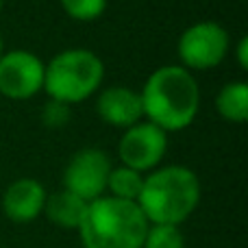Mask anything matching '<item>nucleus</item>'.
I'll return each instance as SVG.
<instances>
[{
    "label": "nucleus",
    "mask_w": 248,
    "mask_h": 248,
    "mask_svg": "<svg viewBox=\"0 0 248 248\" xmlns=\"http://www.w3.org/2000/svg\"><path fill=\"white\" fill-rule=\"evenodd\" d=\"M144 116L161 131H183L196 120L201 90L196 78L183 65H163L155 70L140 94Z\"/></svg>",
    "instance_id": "obj_1"
},
{
    "label": "nucleus",
    "mask_w": 248,
    "mask_h": 248,
    "mask_svg": "<svg viewBox=\"0 0 248 248\" xmlns=\"http://www.w3.org/2000/svg\"><path fill=\"white\" fill-rule=\"evenodd\" d=\"M137 207L148 224L179 227L201 202V181L185 166H166L144 176Z\"/></svg>",
    "instance_id": "obj_2"
},
{
    "label": "nucleus",
    "mask_w": 248,
    "mask_h": 248,
    "mask_svg": "<svg viewBox=\"0 0 248 248\" xmlns=\"http://www.w3.org/2000/svg\"><path fill=\"white\" fill-rule=\"evenodd\" d=\"M77 231L83 248H141L148 220L137 202L100 196L87 202Z\"/></svg>",
    "instance_id": "obj_3"
},
{
    "label": "nucleus",
    "mask_w": 248,
    "mask_h": 248,
    "mask_svg": "<svg viewBox=\"0 0 248 248\" xmlns=\"http://www.w3.org/2000/svg\"><path fill=\"white\" fill-rule=\"evenodd\" d=\"M105 65L98 55L85 48H70L44 63V90L50 100L77 105L100 87Z\"/></svg>",
    "instance_id": "obj_4"
},
{
    "label": "nucleus",
    "mask_w": 248,
    "mask_h": 248,
    "mask_svg": "<svg viewBox=\"0 0 248 248\" xmlns=\"http://www.w3.org/2000/svg\"><path fill=\"white\" fill-rule=\"evenodd\" d=\"M179 57L185 70H211L229 52V35L218 22H196L179 37Z\"/></svg>",
    "instance_id": "obj_5"
},
{
    "label": "nucleus",
    "mask_w": 248,
    "mask_h": 248,
    "mask_svg": "<svg viewBox=\"0 0 248 248\" xmlns=\"http://www.w3.org/2000/svg\"><path fill=\"white\" fill-rule=\"evenodd\" d=\"M111 159L100 148H83L72 155L63 172V189L81 201L92 202L107 189Z\"/></svg>",
    "instance_id": "obj_6"
},
{
    "label": "nucleus",
    "mask_w": 248,
    "mask_h": 248,
    "mask_svg": "<svg viewBox=\"0 0 248 248\" xmlns=\"http://www.w3.org/2000/svg\"><path fill=\"white\" fill-rule=\"evenodd\" d=\"M39 90H44V61L29 50L2 52L0 94L11 100H26Z\"/></svg>",
    "instance_id": "obj_7"
},
{
    "label": "nucleus",
    "mask_w": 248,
    "mask_h": 248,
    "mask_svg": "<svg viewBox=\"0 0 248 248\" xmlns=\"http://www.w3.org/2000/svg\"><path fill=\"white\" fill-rule=\"evenodd\" d=\"M168 148V133L159 126L146 122H137L126 128L118 144V155L122 166L135 172H148L161 163Z\"/></svg>",
    "instance_id": "obj_8"
},
{
    "label": "nucleus",
    "mask_w": 248,
    "mask_h": 248,
    "mask_svg": "<svg viewBox=\"0 0 248 248\" xmlns=\"http://www.w3.org/2000/svg\"><path fill=\"white\" fill-rule=\"evenodd\" d=\"M46 189L35 179H17L4 189L2 211L11 222L26 224L33 222L39 214H44L46 205Z\"/></svg>",
    "instance_id": "obj_9"
},
{
    "label": "nucleus",
    "mask_w": 248,
    "mask_h": 248,
    "mask_svg": "<svg viewBox=\"0 0 248 248\" xmlns=\"http://www.w3.org/2000/svg\"><path fill=\"white\" fill-rule=\"evenodd\" d=\"M96 111L103 122L118 128H131L133 124L141 122V118H144L140 94L120 85L109 87L98 96Z\"/></svg>",
    "instance_id": "obj_10"
},
{
    "label": "nucleus",
    "mask_w": 248,
    "mask_h": 248,
    "mask_svg": "<svg viewBox=\"0 0 248 248\" xmlns=\"http://www.w3.org/2000/svg\"><path fill=\"white\" fill-rule=\"evenodd\" d=\"M85 209L87 202L65 189L46 196V205H44V214L48 216V220L61 229H78Z\"/></svg>",
    "instance_id": "obj_11"
},
{
    "label": "nucleus",
    "mask_w": 248,
    "mask_h": 248,
    "mask_svg": "<svg viewBox=\"0 0 248 248\" xmlns=\"http://www.w3.org/2000/svg\"><path fill=\"white\" fill-rule=\"evenodd\" d=\"M216 109L227 122L244 124L248 120V85L244 81L227 83L216 96Z\"/></svg>",
    "instance_id": "obj_12"
},
{
    "label": "nucleus",
    "mask_w": 248,
    "mask_h": 248,
    "mask_svg": "<svg viewBox=\"0 0 248 248\" xmlns=\"http://www.w3.org/2000/svg\"><path fill=\"white\" fill-rule=\"evenodd\" d=\"M141 183H144V174L141 172L120 166V168H111V172H109L107 189L111 192V198L135 202L141 192Z\"/></svg>",
    "instance_id": "obj_13"
},
{
    "label": "nucleus",
    "mask_w": 248,
    "mask_h": 248,
    "mask_svg": "<svg viewBox=\"0 0 248 248\" xmlns=\"http://www.w3.org/2000/svg\"><path fill=\"white\" fill-rule=\"evenodd\" d=\"M141 248H185L183 233L172 224H148Z\"/></svg>",
    "instance_id": "obj_14"
},
{
    "label": "nucleus",
    "mask_w": 248,
    "mask_h": 248,
    "mask_svg": "<svg viewBox=\"0 0 248 248\" xmlns=\"http://www.w3.org/2000/svg\"><path fill=\"white\" fill-rule=\"evenodd\" d=\"M61 7L72 20L92 22L98 20L107 9V0H61Z\"/></svg>",
    "instance_id": "obj_15"
},
{
    "label": "nucleus",
    "mask_w": 248,
    "mask_h": 248,
    "mask_svg": "<svg viewBox=\"0 0 248 248\" xmlns=\"http://www.w3.org/2000/svg\"><path fill=\"white\" fill-rule=\"evenodd\" d=\"M70 118V105H63L59 100H48L44 105V111H42V120L46 126L50 128H59L68 122Z\"/></svg>",
    "instance_id": "obj_16"
},
{
    "label": "nucleus",
    "mask_w": 248,
    "mask_h": 248,
    "mask_svg": "<svg viewBox=\"0 0 248 248\" xmlns=\"http://www.w3.org/2000/svg\"><path fill=\"white\" fill-rule=\"evenodd\" d=\"M237 52V63H240L242 70H248V37H242L235 46Z\"/></svg>",
    "instance_id": "obj_17"
},
{
    "label": "nucleus",
    "mask_w": 248,
    "mask_h": 248,
    "mask_svg": "<svg viewBox=\"0 0 248 248\" xmlns=\"http://www.w3.org/2000/svg\"><path fill=\"white\" fill-rule=\"evenodd\" d=\"M2 52H4V44H2V35H0V57H2Z\"/></svg>",
    "instance_id": "obj_18"
},
{
    "label": "nucleus",
    "mask_w": 248,
    "mask_h": 248,
    "mask_svg": "<svg viewBox=\"0 0 248 248\" xmlns=\"http://www.w3.org/2000/svg\"><path fill=\"white\" fill-rule=\"evenodd\" d=\"M2 4H4V0H0V11H2Z\"/></svg>",
    "instance_id": "obj_19"
}]
</instances>
